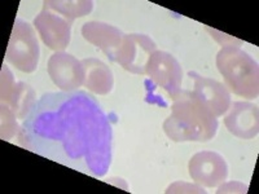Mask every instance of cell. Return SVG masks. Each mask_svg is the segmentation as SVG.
Returning <instances> with one entry per match:
<instances>
[{"mask_svg": "<svg viewBox=\"0 0 259 194\" xmlns=\"http://www.w3.org/2000/svg\"><path fill=\"white\" fill-rule=\"evenodd\" d=\"M189 176L196 184L205 188H217L228 176V166L221 154L203 150L194 154L188 163Z\"/></svg>", "mask_w": 259, "mask_h": 194, "instance_id": "obj_8", "label": "cell"}, {"mask_svg": "<svg viewBox=\"0 0 259 194\" xmlns=\"http://www.w3.org/2000/svg\"><path fill=\"white\" fill-rule=\"evenodd\" d=\"M205 189L198 185H191L186 182H175L171 186H168L166 193H205Z\"/></svg>", "mask_w": 259, "mask_h": 194, "instance_id": "obj_19", "label": "cell"}, {"mask_svg": "<svg viewBox=\"0 0 259 194\" xmlns=\"http://www.w3.org/2000/svg\"><path fill=\"white\" fill-rule=\"evenodd\" d=\"M73 21L43 3V8L34 18V26L41 40L51 50L64 52L71 38Z\"/></svg>", "mask_w": 259, "mask_h": 194, "instance_id": "obj_5", "label": "cell"}, {"mask_svg": "<svg viewBox=\"0 0 259 194\" xmlns=\"http://www.w3.org/2000/svg\"><path fill=\"white\" fill-rule=\"evenodd\" d=\"M2 103L7 104L18 119L25 121V118L27 117L30 110L32 109V106L36 103L35 93L27 83L16 82L8 99L6 101H2Z\"/></svg>", "mask_w": 259, "mask_h": 194, "instance_id": "obj_14", "label": "cell"}, {"mask_svg": "<svg viewBox=\"0 0 259 194\" xmlns=\"http://www.w3.org/2000/svg\"><path fill=\"white\" fill-rule=\"evenodd\" d=\"M247 186L239 181H231L226 185L221 184L218 189V193H246Z\"/></svg>", "mask_w": 259, "mask_h": 194, "instance_id": "obj_20", "label": "cell"}, {"mask_svg": "<svg viewBox=\"0 0 259 194\" xmlns=\"http://www.w3.org/2000/svg\"><path fill=\"white\" fill-rule=\"evenodd\" d=\"M40 48L31 25L16 18L12 34L6 51V61L22 73L35 71L39 64Z\"/></svg>", "mask_w": 259, "mask_h": 194, "instance_id": "obj_4", "label": "cell"}, {"mask_svg": "<svg viewBox=\"0 0 259 194\" xmlns=\"http://www.w3.org/2000/svg\"><path fill=\"white\" fill-rule=\"evenodd\" d=\"M157 45L144 34H124L121 45L115 52L114 61L124 70L138 75H145L147 64Z\"/></svg>", "mask_w": 259, "mask_h": 194, "instance_id": "obj_6", "label": "cell"}, {"mask_svg": "<svg viewBox=\"0 0 259 194\" xmlns=\"http://www.w3.org/2000/svg\"><path fill=\"white\" fill-rule=\"evenodd\" d=\"M84 66L85 78L84 87L95 94H108L113 89L114 78L110 68L101 60L84 59L82 60Z\"/></svg>", "mask_w": 259, "mask_h": 194, "instance_id": "obj_13", "label": "cell"}, {"mask_svg": "<svg viewBox=\"0 0 259 194\" xmlns=\"http://www.w3.org/2000/svg\"><path fill=\"white\" fill-rule=\"evenodd\" d=\"M224 126L236 137L244 140L256 137L259 132L258 106L246 101L231 104L224 118Z\"/></svg>", "mask_w": 259, "mask_h": 194, "instance_id": "obj_11", "label": "cell"}, {"mask_svg": "<svg viewBox=\"0 0 259 194\" xmlns=\"http://www.w3.org/2000/svg\"><path fill=\"white\" fill-rule=\"evenodd\" d=\"M43 3L61 13L62 16H65L73 22L75 18L84 17V16L89 15L94 8V2H91V0H82V2H61V0L52 2V0H48V2H43Z\"/></svg>", "mask_w": 259, "mask_h": 194, "instance_id": "obj_15", "label": "cell"}, {"mask_svg": "<svg viewBox=\"0 0 259 194\" xmlns=\"http://www.w3.org/2000/svg\"><path fill=\"white\" fill-rule=\"evenodd\" d=\"M17 137L24 149L94 177L105 176L112 163V126L85 91L43 94Z\"/></svg>", "mask_w": 259, "mask_h": 194, "instance_id": "obj_1", "label": "cell"}, {"mask_svg": "<svg viewBox=\"0 0 259 194\" xmlns=\"http://www.w3.org/2000/svg\"><path fill=\"white\" fill-rule=\"evenodd\" d=\"M16 114L12 112L7 104L2 103V138L3 140H11L15 135H18L21 127L18 126Z\"/></svg>", "mask_w": 259, "mask_h": 194, "instance_id": "obj_16", "label": "cell"}, {"mask_svg": "<svg viewBox=\"0 0 259 194\" xmlns=\"http://www.w3.org/2000/svg\"><path fill=\"white\" fill-rule=\"evenodd\" d=\"M16 84V80L13 78V74L11 73L8 68L4 65L2 68V88H0V96H2V101H6L8 96L12 92L13 87Z\"/></svg>", "mask_w": 259, "mask_h": 194, "instance_id": "obj_17", "label": "cell"}, {"mask_svg": "<svg viewBox=\"0 0 259 194\" xmlns=\"http://www.w3.org/2000/svg\"><path fill=\"white\" fill-rule=\"evenodd\" d=\"M188 77L194 83L193 91H189L192 97L202 103L217 118L228 112L232 100L230 91L223 83L202 77L196 71H189Z\"/></svg>", "mask_w": 259, "mask_h": 194, "instance_id": "obj_10", "label": "cell"}, {"mask_svg": "<svg viewBox=\"0 0 259 194\" xmlns=\"http://www.w3.org/2000/svg\"><path fill=\"white\" fill-rule=\"evenodd\" d=\"M47 71L52 82L65 92L77 91L84 84V66L70 53H53L48 60Z\"/></svg>", "mask_w": 259, "mask_h": 194, "instance_id": "obj_9", "label": "cell"}, {"mask_svg": "<svg viewBox=\"0 0 259 194\" xmlns=\"http://www.w3.org/2000/svg\"><path fill=\"white\" fill-rule=\"evenodd\" d=\"M82 35L89 43L100 48L106 56L114 61L115 52L121 45L124 34L113 25L100 21H91L82 26Z\"/></svg>", "mask_w": 259, "mask_h": 194, "instance_id": "obj_12", "label": "cell"}, {"mask_svg": "<svg viewBox=\"0 0 259 194\" xmlns=\"http://www.w3.org/2000/svg\"><path fill=\"white\" fill-rule=\"evenodd\" d=\"M205 29H206L207 31L211 34L212 38L218 41L222 47H228V45H235V47H239L240 44H242V40L232 38V36L227 35V34H224V32L218 31V30H211L210 27H207V26H205Z\"/></svg>", "mask_w": 259, "mask_h": 194, "instance_id": "obj_18", "label": "cell"}, {"mask_svg": "<svg viewBox=\"0 0 259 194\" xmlns=\"http://www.w3.org/2000/svg\"><path fill=\"white\" fill-rule=\"evenodd\" d=\"M217 68L228 91L247 100L259 93V69L255 60L235 45L222 47L217 55Z\"/></svg>", "mask_w": 259, "mask_h": 194, "instance_id": "obj_3", "label": "cell"}, {"mask_svg": "<svg viewBox=\"0 0 259 194\" xmlns=\"http://www.w3.org/2000/svg\"><path fill=\"white\" fill-rule=\"evenodd\" d=\"M145 75L165 89L172 100L182 93V66L171 53L165 51H154L147 64Z\"/></svg>", "mask_w": 259, "mask_h": 194, "instance_id": "obj_7", "label": "cell"}, {"mask_svg": "<svg viewBox=\"0 0 259 194\" xmlns=\"http://www.w3.org/2000/svg\"><path fill=\"white\" fill-rule=\"evenodd\" d=\"M218 126V118L206 106L192 97L189 91H182L163 122V131L175 142H207L217 135Z\"/></svg>", "mask_w": 259, "mask_h": 194, "instance_id": "obj_2", "label": "cell"}]
</instances>
